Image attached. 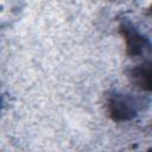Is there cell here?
<instances>
[{
  "label": "cell",
  "mask_w": 152,
  "mask_h": 152,
  "mask_svg": "<svg viewBox=\"0 0 152 152\" xmlns=\"http://www.w3.org/2000/svg\"><path fill=\"white\" fill-rule=\"evenodd\" d=\"M147 106V99L131 93L110 90L106 94L104 97V109L107 116L114 122L133 120Z\"/></svg>",
  "instance_id": "1"
},
{
  "label": "cell",
  "mask_w": 152,
  "mask_h": 152,
  "mask_svg": "<svg viewBox=\"0 0 152 152\" xmlns=\"http://www.w3.org/2000/svg\"><path fill=\"white\" fill-rule=\"evenodd\" d=\"M118 32L125 40L126 55L129 58H139L146 53L150 55V39L128 18L119 19Z\"/></svg>",
  "instance_id": "2"
},
{
  "label": "cell",
  "mask_w": 152,
  "mask_h": 152,
  "mask_svg": "<svg viewBox=\"0 0 152 152\" xmlns=\"http://www.w3.org/2000/svg\"><path fill=\"white\" fill-rule=\"evenodd\" d=\"M129 82L138 89L144 91L151 90V64L150 62L138 64L127 71Z\"/></svg>",
  "instance_id": "3"
},
{
  "label": "cell",
  "mask_w": 152,
  "mask_h": 152,
  "mask_svg": "<svg viewBox=\"0 0 152 152\" xmlns=\"http://www.w3.org/2000/svg\"><path fill=\"white\" fill-rule=\"evenodd\" d=\"M0 108H1V96H0Z\"/></svg>",
  "instance_id": "4"
},
{
  "label": "cell",
  "mask_w": 152,
  "mask_h": 152,
  "mask_svg": "<svg viewBox=\"0 0 152 152\" xmlns=\"http://www.w3.org/2000/svg\"><path fill=\"white\" fill-rule=\"evenodd\" d=\"M110 1H115V0H110Z\"/></svg>",
  "instance_id": "5"
}]
</instances>
